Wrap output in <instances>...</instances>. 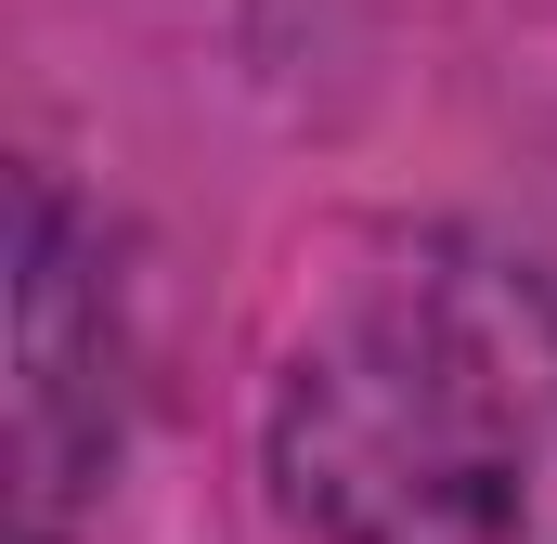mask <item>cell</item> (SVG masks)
<instances>
[{
	"mask_svg": "<svg viewBox=\"0 0 557 544\" xmlns=\"http://www.w3.org/2000/svg\"><path fill=\"white\" fill-rule=\"evenodd\" d=\"M52 169L13 182V532L65 544L117 454V298Z\"/></svg>",
	"mask_w": 557,
	"mask_h": 544,
	"instance_id": "7a4b0ae2",
	"label": "cell"
},
{
	"mask_svg": "<svg viewBox=\"0 0 557 544\" xmlns=\"http://www.w3.org/2000/svg\"><path fill=\"white\" fill-rule=\"evenodd\" d=\"M285 506L324 544H557V272L416 247L273 390Z\"/></svg>",
	"mask_w": 557,
	"mask_h": 544,
	"instance_id": "6da1fadb",
	"label": "cell"
}]
</instances>
